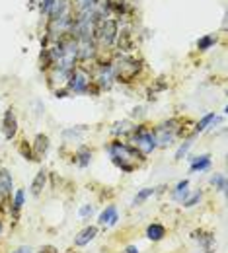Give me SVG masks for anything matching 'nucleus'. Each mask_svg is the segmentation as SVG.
<instances>
[{"instance_id": "f257e3e1", "label": "nucleus", "mask_w": 228, "mask_h": 253, "mask_svg": "<svg viewBox=\"0 0 228 253\" xmlns=\"http://www.w3.org/2000/svg\"><path fill=\"white\" fill-rule=\"evenodd\" d=\"M107 152H109V156L113 160V164L121 169V171H125V173H131L135 168H137V164H135V160H144L142 154H138L133 146L129 144H125V142H111L109 146H107Z\"/></svg>"}, {"instance_id": "f03ea898", "label": "nucleus", "mask_w": 228, "mask_h": 253, "mask_svg": "<svg viewBox=\"0 0 228 253\" xmlns=\"http://www.w3.org/2000/svg\"><path fill=\"white\" fill-rule=\"evenodd\" d=\"M111 68H113L115 80L129 84V82H133L138 76V72H140V61H137L135 57L123 55V57H119L115 63L111 64Z\"/></svg>"}, {"instance_id": "7ed1b4c3", "label": "nucleus", "mask_w": 228, "mask_h": 253, "mask_svg": "<svg viewBox=\"0 0 228 253\" xmlns=\"http://www.w3.org/2000/svg\"><path fill=\"white\" fill-rule=\"evenodd\" d=\"M131 134H133V138H131V142H133V148H135L138 154H142V156H148L152 150H156V148H158L154 132L146 130L144 126H138V128L135 126V128L131 130Z\"/></svg>"}, {"instance_id": "20e7f679", "label": "nucleus", "mask_w": 228, "mask_h": 253, "mask_svg": "<svg viewBox=\"0 0 228 253\" xmlns=\"http://www.w3.org/2000/svg\"><path fill=\"white\" fill-rule=\"evenodd\" d=\"M90 86H92V76L86 68L78 66V68H72L70 70V76H68V92H74V94H86L90 92Z\"/></svg>"}, {"instance_id": "39448f33", "label": "nucleus", "mask_w": 228, "mask_h": 253, "mask_svg": "<svg viewBox=\"0 0 228 253\" xmlns=\"http://www.w3.org/2000/svg\"><path fill=\"white\" fill-rule=\"evenodd\" d=\"M182 123L180 119H170L168 123H162V125L158 126L156 130H154V136H156V144L158 146H170V144H174V140L180 136V130H182V126H178Z\"/></svg>"}, {"instance_id": "423d86ee", "label": "nucleus", "mask_w": 228, "mask_h": 253, "mask_svg": "<svg viewBox=\"0 0 228 253\" xmlns=\"http://www.w3.org/2000/svg\"><path fill=\"white\" fill-rule=\"evenodd\" d=\"M96 33H98V39L101 45H113V41L119 35L117 33V24L113 20H103L101 26L96 30Z\"/></svg>"}, {"instance_id": "0eeeda50", "label": "nucleus", "mask_w": 228, "mask_h": 253, "mask_svg": "<svg viewBox=\"0 0 228 253\" xmlns=\"http://www.w3.org/2000/svg\"><path fill=\"white\" fill-rule=\"evenodd\" d=\"M191 238L199 242L201 250H203L205 253L217 252V240H215V234L205 232V230H195V232H191Z\"/></svg>"}, {"instance_id": "6e6552de", "label": "nucleus", "mask_w": 228, "mask_h": 253, "mask_svg": "<svg viewBox=\"0 0 228 253\" xmlns=\"http://www.w3.org/2000/svg\"><path fill=\"white\" fill-rule=\"evenodd\" d=\"M113 80H115V76H113V68H111V64H101V66L98 68V74L94 76L92 82H96L101 90H109L111 84H113Z\"/></svg>"}, {"instance_id": "1a4fd4ad", "label": "nucleus", "mask_w": 228, "mask_h": 253, "mask_svg": "<svg viewBox=\"0 0 228 253\" xmlns=\"http://www.w3.org/2000/svg\"><path fill=\"white\" fill-rule=\"evenodd\" d=\"M2 128H4V136L8 140H12L18 132V119H16V113L14 109H6L4 111V117H2Z\"/></svg>"}, {"instance_id": "9d476101", "label": "nucleus", "mask_w": 228, "mask_h": 253, "mask_svg": "<svg viewBox=\"0 0 228 253\" xmlns=\"http://www.w3.org/2000/svg\"><path fill=\"white\" fill-rule=\"evenodd\" d=\"M119 220V212H117V209H115V205H109V207H105V211H101L98 216V224L99 226H103V228H109V226H115Z\"/></svg>"}, {"instance_id": "9b49d317", "label": "nucleus", "mask_w": 228, "mask_h": 253, "mask_svg": "<svg viewBox=\"0 0 228 253\" xmlns=\"http://www.w3.org/2000/svg\"><path fill=\"white\" fill-rule=\"evenodd\" d=\"M96 236H98V228H96V226H86L84 230H80V232L74 236V246H76V248H82V246L90 244Z\"/></svg>"}, {"instance_id": "f8f14e48", "label": "nucleus", "mask_w": 228, "mask_h": 253, "mask_svg": "<svg viewBox=\"0 0 228 253\" xmlns=\"http://www.w3.org/2000/svg\"><path fill=\"white\" fill-rule=\"evenodd\" d=\"M47 150H49V136L47 134H37L35 142H33V158H43L47 154Z\"/></svg>"}, {"instance_id": "ddd939ff", "label": "nucleus", "mask_w": 228, "mask_h": 253, "mask_svg": "<svg viewBox=\"0 0 228 253\" xmlns=\"http://www.w3.org/2000/svg\"><path fill=\"white\" fill-rule=\"evenodd\" d=\"M191 166H189V173H197V171H207L211 168V154H201V156H193Z\"/></svg>"}, {"instance_id": "4468645a", "label": "nucleus", "mask_w": 228, "mask_h": 253, "mask_svg": "<svg viewBox=\"0 0 228 253\" xmlns=\"http://www.w3.org/2000/svg\"><path fill=\"white\" fill-rule=\"evenodd\" d=\"M24 201H26V193H24V189H18L14 193V199H12V218L14 220H18L20 211L24 207Z\"/></svg>"}, {"instance_id": "2eb2a0df", "label": "nucleus", "mask_w": 228, "mask_h": 253, "mask_svg": "<svg viewBox=\"0 0 228 253\" xmlns=\"http://www.w3.org/2000/svg\"><path fill=\"white\" fill-rule=\"evenodd\" d=\"M164 236H166V228L158 222H154V224H150L146 228V238L150 242H160V240H164Z\"/></svg>"}, {"instance_id": "dca6fc26", "label": "nucleus", "mask_w": 228, "mask_h": 253, "mask_svg": "<svg viewBox=\"0 0 228 253\" xmlns=\"http://www.w3.org/2000/svg\"><path fill=\"white\" fill-rule=\"evenodd\" d=\"M45 185H47V171L45 169H41L37 175H35V179H33L32 183V195H41V191L45 189Z\"/></svg>"}, {"instance_id": "f3484780", "label": "nucleus", "mask_w": 228, "mask_h": 253, "mask_svg": "<svg viewBox=\"0 0 228 253\" xmlns=\"http://www.w3.org/2000/svg\"><path fill=\"white\" fill-rule=\"evenodd\" d=\"M187 195H189V181H187V179L180 181V183L176 185V189H174V193H172L174 201H180V203H183V201L187 199Z\"/></svg>"}, {"instance_id": "a211bd4d", "label": "nucleus", "mask_w": 228, "mask_h": 253, "mask_svg": "<svg viewBox=\"0 0 228 253\" xmlns=\"http://www.w3.org/2000/svg\"><path fill=\"white\" fill-rule=\"evenodd\" d=\"M90 162H92V150L88 146H80L76 152V164L80 168H86V166H90Z\"/></svg>"}, {"instance_id": "6ab92c4d", "label": "nucleus", "mask_w": 228, "mask_h": 253, "mask_svg": "<svg viewBox=\"0 0 228 253\" xmlns=\"http://www.w3.org/2000/svg\"><path fill=\"white\" fill-rule=\"evenodd\" d=\"M156 193L154 187H144V189H140L137 195H135V199H133V207H138V205H142L144 201H148L152 195Z\"/></svg>"}, {"instance_id": "aec40b11", "label": "nucleus", "mask_w": 228, "mask_h": 253, "mask_svg": "<svg viewBox=\"0 0 228 253\" xmlns=\"http://www.w3.org/2000/svg\"><path fill=\"white\" fill-rule=\"evenodd\" d=\"M0 191L4 195L12 193V175L8 173V169H0Z\"/></svg>"}, {"instance_id": "412c9836", "label": "nucleus", "mask_w": 228, "mask_h": 253, "mask_svg": "<svg viewBox=\"0 0 228 253\" xmlns=\"http://www.w3.org/2000/svg\"><path fill=\"white\" fill-rule=\"evenodd\" d=\"M215 43H217V35L209 33V35H203V37L197 39V49H199V51H209Z\"/></svg>"}, {"instance_id": "4be33fe9", "label": "nucleus", "mask_w": 228, "mask_h": 253, "mask_svg": "<svg viewBox=\"0 0 228 253\" xmlns=\"http://www.w3.org/2000/svg\"><path fill=\"white\" fill-rule=\"evenodd\" d=\"M215 121H217V115H215V113H207L205 117H201V121L195 125V134L203 132V130H207L209 126H213Z\"/></svg>"}, {"instance_id": "5701e85b", "label": "nucleus", "mask_w": 228, "mask_h": 253, "mask_svg": "<svg viewBox=\"0 0 228 253\" xmlns=\"http://www.w3.org/2000/svg\"><path fill=\"white\" fill-rule=\"evenodd\" d=\"M211 185H213L215 189H219L221 193H225V191H227V177H225L223 173H215V175L211 177Z\"/></svg>"}, {"instance_id": "b1692460", "label": "nucleus", "mask_w": 228, "mask_h": 253, "mask_svg": "<svg viewBox=\"0 0 228 253\" xmlns=\"http://www.w3.org/2000/svg\"><path fill=\"white\" fill-rule=\"evenodd\" d=\"M193 146V138H187L180 148H178V152H176V160H182L187 152H189V148Z\"/></svg>"}, {"instance_id": "393cba45", "label": "nucleus", "mask_w": 228, "mask_h": 253, "mask_svg": "<svg viewBox=\"0 0 228 253\" xmlns=\"http://www.w3.org/2000/svg\"><path fill=\"white\" fill-rule=\"evenodd\" d=\"M201 191H197V193H193V195H187V199L183 201V207L185 209H191V207H195V205H199V201H201Z\"/></svg>"}, {"instance_id": "a878e982", "label": "nucleus", "mask_w": 228, "mask_h": 253, "mask_svg": "<svg viewBox=\"0 0 228 253\" xmlns=\"http://www.w3.org/2000/svg\"><path fill=\"white\" fill-rule=\"evenodd\" d=\"M129 130H133V128H131V123L129 121H123V123H117V125H115L113 134H125V132H129Z\"/></svg>"}, {"instance_id": "bb28decb", "label": "nucleus", "mask_w": 228, "mask_h": 253, "mask_svg": "<svg viewBox=\"0 0 228 253\" xmlns=\"http://www.w3.org/2000/svg\"><path fill=\"white\" fill-rule=\"evenodd\" d=\"M78 214H80L82 218H88V216L94 214V207H92V205H82L80 211H78Z\"/></svg>"}, {"instance_id": "cd10ccee", "label": "nucleus", "mask_w": 228, "mask_h": 253, "mask_svg": "<svg viewBox=\"0 0 228 253\" xmlns=\"http://www.w3.org/2000/svg\"><path fill=\"white\" fill-rule=\"evenodd\" d=\"M20 152H22V156H24L26 160H35L33 158V150L28 146V142H24V144L20 146Z\"/></svg>"}, {"instance_id": "c85d7f7f", "label": "nucleus", "mask_w": 228, "mask_h": 253, "mask_svg": "<svg viewBox=\"0 0 228 253\" xmlns=\"http://www.w3.org/2000/svg\"><path fill=\"white\" fill-rule=\"evenodd\" d=\"M39 253H59V250L53 248V246H43V248L39 250Z\"/></svg>"}, {"instance_id": "c756f323", "label": "nucleus", "mask_w": 228, "mask_h": 253, "mask_svg": "<svg viewBox=\"0 0 228 253\" xmlns=\"http://www.w3.org/2000/svg\"><path fill=\"white\" fill-rule=\"evenodd\" d=\"M12 253H33V250L30 246H22V248H18L16 252H12Z\"/></svg>"}, {"instance_id": "7c9ffc66", "label": "nucleus", "mask_w": 228, "mask_h": 253, "mask_svg": "<svg viewBox=\"0 0 228 253\" xmlns=\"http://www.w3.org/2000/svg\"><path fill=\"white\" fill-rule=\"evenodd\" d=\"M125 253H140V252H138L137 246H127V248H125Z\"/></svg>"}, {"instance_id": "2f4dec72", "label": "nucleus", "mask_w": 228, "mask_h": 253, "mask_svg": "<svg viewBox=\"0 0 228 253\" xmlns=\"http://www.w3.org/2000/svg\"><path fill=\"white\" fill-rule=\"evenodd\" d=\"M0 236H2V222H0Z\"/></svg>"}]
</instances>
